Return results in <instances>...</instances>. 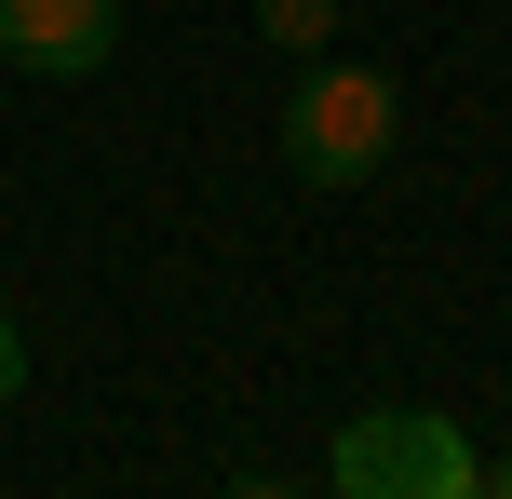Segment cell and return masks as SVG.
Wrapping results in <instances>:
<instances>
[{
    "mask_svg": "<svg viewBox=\"0 0 512 499\" xmlns=\"http://www.w3.org/2000/svg\"><path fill=\"white\" fill-rule=\"evenodd\" d=\"M324 499H486V459L445 405H364L324 446Z\"/></svg>",
    "mask_w": 512,
    "mask_h": 499,
    "instance_id": "7a4b0ae2",
    "label": "cell"
},
{
    "mask_svg": "<svg viewBox=\"0 0 512 499\" xmlns=\"http://www.w3.org/2000/svg\"><path fill=\"white\" fill-rule=\"evenodd\" d=\"M256 41H283V54L310 68V54L337 41V0H256Z\"/></svg>",
    "mask_w": 512,
    "mask_h": 499,
    "instance_id": "277c9868",
    "label": "cell"
},
{
    "mask_svg": "<svg viewBox=\"0 0 512 499\" xmlns=\"http://www.w3.org/2000/svg\"><path fill=\"white\" fill-rule=\"evenodd\" d=\"M216 499H297V486H283V473H230V486H216Z\"/></svg>",
    "mask_w": 512,
    "mask_h": 499,
    "instance_id": "8992f818",
    "label": "cell"
},
{
    "mask_svg": "<svg viewBox=\"0 0 512 499\" xmlns=\"http://www.w3.org/2000/svg\"><path fill=\"white\" fill-rule=\"evenodd\" d=\"M122 54V0H0V68L27 81H95Z\"/></svg>",
    "mask_w": 512,
    "mask_h": 499,
    "instance_id": "3957f363",
    "label": "cell"
},
{
    "mask_svg": "<svg viewBox=\"0 0 512 499\" xmlns=\"http://www.w3.org/2000/svg\"><path fill=\"white\" fill-rule=\"evenodd\" d=\"M391 149H405V95L351 54H310L297 95H283V162L310 189H364V176H391Z\"/></svg>",
    "mask_w": 512,
    "mask_h": 499,
    "instance_id": "6da1fadb",
    "label": "cell"
},
{
    "mask_svg": "<svg viewBox=\"0 0 512 499\" xmlns=\"http://www.w3.org/2000/svg\"><path fill=\"white\" fill-rule=\"evenodd\" d=\"M486 499H512V459H486Z\"/></svg>",
    "mask_w": 512,
    "mask_h": 499,
    "instance_id": "52a82bcc",
    "label": "cell"
},
{
    "mask_svg": "<svg viewBox=\"0 0 512 499\" xmlns=\"http://www.w3.org/2000/svg\"><path fill=\"white\" fill-rule=\"evenodd\" d=\"M14 392H27V324L0 311V405H14Z\"/></svg>",
    "mask_w": 512,
    "mask_h": 499,
    "instance_id": "5b68a950",
    "label": "cell"
}]
</instances>
